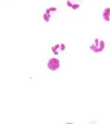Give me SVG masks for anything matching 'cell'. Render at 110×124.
I'll return each instance as SVG.
<instances>
[{
  "label": "cell",
  "mask_w": 110,
  "mask_h": 124,
  "mask_svg": "<svg viewBox=\"0 0 110 124\" xmlns=\"http://www.w3.org/2000/svg\"><path fill=\"white\" fill-rule=\"evenodd\" d=\"M105 48V43H104V41L101 40H95V42L93 43V45L91 46V49L95 52V53H99V52H101L103 51Z\"/></svg>",
  "instance_id": "6da1fadb"
},
{
  "label": "cell",
  "mask_w": 110,
  "mask_h": 124,
  "mask_svg": "<svg viewBox=\"0 0 110 124\" xmlns=\"http://www.w3.org/2000/svg\"><path fill=\"white\" fill-rule=\"evenodd\" d=\"M60 66V62H59V60L57 59H51L48 62V67L49 69H51V70H52V71H55V70H57L58 68Z\"/></svg>",
  "instance_id": "7a4b0ae2"
},
{
  "label": "cell",
  "mask_w": 110,
  "mask_h": 124,
  "mask_svg": "<svg viewBox=\"0 0 110 124\" xmlns=\"http://www.w3.org/2000/svg\"><path fill=\"white\" fill-rule=\"evenodd\" d=\"M103 18L106 23H110V8H106L103 11Z\"/></svg>",
  "instance_id": "3957f363"
}]
</instances>
